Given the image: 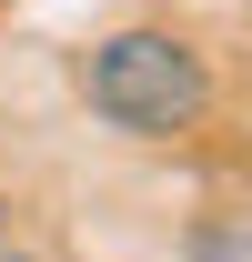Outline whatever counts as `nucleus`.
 Instances as JSON below:
<instances>
[{"label": "nucleus", "mask_w": 252, "mask_h": 262, "mask_svg": "<svg viewBox=\"0 0 252 262\" xmlns=\"http://www.w3.org/2000/svg\"><path fill=\"white\" fill-rule=\"evenodd\" d=\"M71 101L121 141H192L222 111V71L172 20H111L71 51Z\"/></svg>", "instance_id": "obj_1"}, {"label": "nucleus", "mask_w": 252, "mask_h": 262, "mask_svg": "<svg viewBox=\"0 0 252 262\" xmlns=\"http://www.w3.org/2000/svg\"><path fill=\"white\" fill-rule=\"evenodd\" d=\"M10 222H20V202H10V192H0V242H10Z\"/></svg>", "instance_id": "obj_2"}, {"label": "nucleus", "mask_w": 252, "mask_h": 262, "mask_svg": "<svg viewBox=\"0 0 252 262\" xmlns=\"http://www.w3.org/2000/svg\"><path fill=\"white\" fill-rule=\"evenodd\" d=\"M0 262H40V252H31V242H0Z\"/></svg>", "instance_id": "obj_3"}]
</instances>
